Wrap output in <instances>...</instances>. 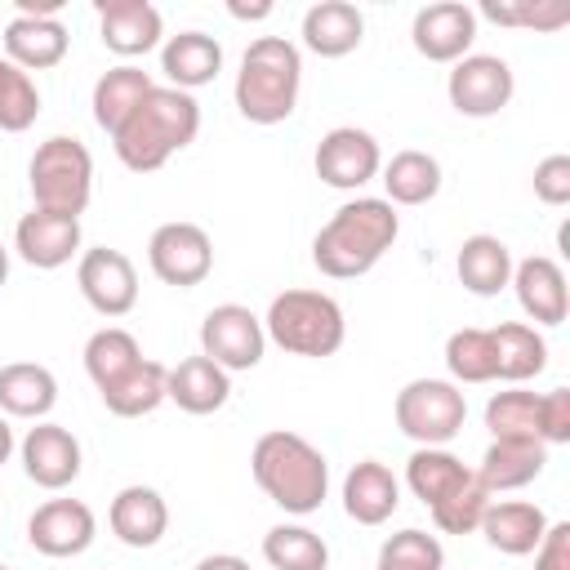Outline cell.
Here are the masks:
<instances>
[{
	"instance_id": "obj_34",
	"label": "cell",
	"mask_w": 570,
	"mask_h": 570,
	"mask_svg": "<svg viewBox=\"0 0 570 570\" xmlns=\"http://www.w3.org/2000/svg\"><path fill=\"white\" fill-rule=\"evenodd\" d=\"M138 361H142V347H138V338H134L129 330H120V325H102V330H94L89 343H85V370H89V379H94L98 392L111 387L116 379H125Z\"/></svg>"
},
{
	"instance_id": "obj_25",
	"label": "cell",
	"mask_w": 570,
	"mask_h": 570,
	"mask_svg": "<svg viewBox=\"0 0 570 570\" xmlns=\"http://www.w3.org/2000/svg\"><path fill=\"white\" fill-rule=\"evenodd\" d=\"M365 40V18L347 0H321L303 13V45L316 58H347Z\"/></svg>"
},
{
	"instance_id": "obj_49",
	"label": "cell",
	"mask_w": 570,
	"mask_h": 570,
	"mask_svg": "<svg viewBox=\"0 0 570 570\" xmlns=\"http://www.w3.org/2000/svg\"><path fill=\"white\" fill-rule=\"evenodd\" d=\"M374 570H387V566H374Z\"/></svg>"
},
{
	"instance_id": "obj_43",
	"label": "cell",
	"mask_w": 570,
	"mask_h": 570,
	"mask_svg": "<svg viewBox=\"0 0 570 570\" xmlns=\"http://www.w3.org/2000/svg\"><path fill=\"white\" fill-rule=\"evenodd\" d=\"M534 196L543 205H566L570 200V156H543L534 165Z\"/></svg>"
},
{
	"instance_id": "obj_2",
	"label": "cell",
	"mask_w": 570,
	"mask_h": 570,
	"mask_svg": "<svg viewBox=\"0 0 570 570\" xmlns=\"http://www.w3.org/2000/svg\"><path fill=\"white\" fill-rule=\"evenodd\" d=\"M200 134V102L174 85H156L134 111L129 120L111 134V147L120 156L125 169L134 174H151L160 169L174 151L191 147Z\"/></svg>"
},
{
	"instance_id": "obj_11",
	"label": "cell",
	"mask_w": 570,
	"mask_h": 570,
	"mask_svg": "<svg viewBox=\"0 0 570 570\" xmlns=\"http://www.w3.org/2000/svg\"><path fill=\"white\" fill-rule=\"evenodd\" d=\"M312 165H316V178H321L325 187L356 191V187H365V183L383 169V151H379L374 134H365V129H356V125H338V129H330V134L316 142Z\"/></svg>"
},
{
	"instance_id": "obj_20",
	"label": "cell",
	"mask_w": 570,
	"mask_h": 570,
	"mask_svg": "<svg viewBox=\"0 0 570 570\" xmlns=\"http://www.w3.org/2000/svg\"><path fill=\"white\" fill-rule=\"evenodd\" d=\"M107 525L125 548H156L169 530V508H165L160 490L125 485L107 508Z\"/></svg>"
},
{
	"instance_id": "obj_33",
	"label": "cell",
	"mask_w": 570,
	"mask_h": 570,
	"mask_svg": "<svg viewBox=\"0 0 570 570\" xmlns=\"http://www.w3.org/2000/svg\"><path fill=\"white\" fill-rule=\"evenodd\" d=\"M165 379H169V370L160 361L142 356L125 379H116L111 387H102V405L116 419H142V414H151L165 401Z\"/></svg>"
},
{
	"instance_id": "obj_1",
	"label": "cell",
	"mask_w": 570,
	"mask_h": 570,
	"mask_svg": "<svg viewBox=\"0 0 570 570\" xmlns=\"http://www.w3.org/2000/svg\"><path fill=\"white\" fill-rule=\"evenodd\" d=\"M401 218L383 196H356L330 214V223L312 240V263L330 281H356L365 276L396 240Z\"/></svg>"
},
{
	"instance_id": "obj_18",
	"label": "cell",
	"mask_w": 570,
	"mask_h": 570,
	"mask_svg": "<svg viewBox=\"0 0 570 570\" xmlns=\"http://www.w3.org/2000/svg\"><path fill=\"white\" fill-rule=\"evenodd\" d=\"M13 249L22 254V263H31L40 272H53V267L71 263V254L80 249V218L31 209L13 227Z\"/></svg>"
},
{
	"instance_id": "obj_42",
	"label": "cell",
	"mask_w": 570,
	"mask_h": 570,
	"mask_svg": "<svg viewBox=\"0 0 570 570\" xmlns=\"http://www.w3.org/2000/svg\"><path fill=\"white\" fill-rule=\"evenodd\" d=\"M539 441L543 445L570 441V387H552L539 396Z\"/></svg>"
},
{
	"instance_id": "obj_40",
	"label": "cell",
	"mask_w": 570,
	"mask_h": 570,
	"mask_svg": "<svg viewBox=\"0 0 570 570\" xmlns=\"http://www.w3.org/2000/svg\"><path fill=\"white\" fill-rule=\"evenodd\" d=\"M379 566H387V570H441V566H445V548L436 543V534L396 530V534L379 548Z\"/></svg>"
},
{
	"instance_id": "obj_12",
	"label": "cell",
	"mask_w": 570,
	"mask_h": 570,
	"mask_svg": "<svg viewBox=\"0 0 570 570\" xmlns=\"http://www.w3.org/2000/svg\"><path fill=\"white\" fill-rule=\"evenodd\" d=\"M76 285H80L85 303H89L98 316H125V312L138 303V272H134L129 254L107 249V245L80 254Z\"/></svg>"
},
{
	"instance_id": "obj_26",
	"label": "cell",
	"mask_w": 570,
	"mask_h": 570,
	"mask_svg": "<svg viewBox=\"0 0 570 570\" xmlns=\"http://www.w3.org/2000/svg\"><path fill=\"white\" fill-rule=\"evenodd\" d=\"M160 71L169 76L174 89L191 94L223 71V45L205 31H178L160 45Z\"/></svg>"
},
{
	"instance_id": "obj_41",
	"label": "cell",
	"mask_w": 570,
	"mask_h": 570,
	"mask_svg": "<svg viewBox=\"0 0 570 570\" xmlns=\"http://www.w3.org/2000/svg\"><path fill=\"white\" fill-rule=\"evenodd\" d=\"M481 13L499 27H534V31H557L570 22V4L566 0H521V4H503V0H485Z\"/></svg>"
},
{
	"instance_id": "obj_9",
	"label": "cell",
	"mask_w": 570,
	"mask_h": 570,
	"mask_svg": "<svg viewBox=\"0 0 570 570\" xmlns=\"http://www.w3.org/2000/svg\"><path fill=\"white\" fill-rule=\"evenodd\" d=\"M512 67L499 58V53H468L454 62L450 80H445V94H450V107L459 116H472V120H485V116H499L508 102H512Z\"/></svg>"
},
{
	"instance_id": "obj_5",
	"label": "cell",
	"mask_w": 570,
	"mask_h": 570,
	"mask_svg": "<svg viewBox=\"0 0 570 570\" xmlns=\"http://www.w3.org/2000/svg\"><path fill=\"white\" fill-rule=\"evenodd\" d=\"M263 334L294 352V356H334L347 338V321H343V307L321 294V289H285L272 298L267 316H263Z\"/></svg>"
},
{
	"instance_id": "obj_28",
	"label": "cell",
	"mask_w": 570,
	"mask_h": 570,
	"mask_svg": "<svg viewBox=\"0 0 570 570\" xmlns=\"http://www.w3.org/2000/svg\"><path fill=\"white\" fill-rule=\"evenodd\" d=\"M405 481L414 490V499H423L428 508L445 503L454 490H463L472 481V468L450 454L445 445H419L410 459H405Z\"/></svg>"
},
{
	"instance_id": "obj_3",
	"label": "cell",
	"mask_w": 570,
	"mask_h": 570,
	"mask_svg": "<svg viewBox=\"0 0 570 570\" xmlns=\"http://www.w3.org/2000/svg\"><path fill=\"white\" fill-rule=\"evenodd\" d=\"M249 472H254L258 490H263L276 508L294 512V517L316 512V508L325 503V494H330V463H325V454H321L307 436L285 432V428L263 432V436L254 441Z\"/></svg>"
},
{
	"instance_id": "obj_29",
	"label": "cell",
	"mask_w": 570,
	"mask_h": 570,
	"mask_svg": "<svg viewBox=\"0 0 570 570\" xmlns=\"http://www.w3.org/2000/svg\"><path fill=\"white\" fill-rule=\"evenodd\" d=\"M58 401V379L36 361L0 365V410L13 419H45Z\"/></svg>"
},
{
	"instance_id": "obj_19",
	"label": "cell",
	"mask_w": 570,
	"mask_h": 570,
	"mask_svg": "<svg viewBox=\"0 0 570 570\" xmlns=\"http://www.w3.org/2000/svg\"><path fill=\"white\" fill-rule=\"evenodd\" d=\"M548 463V445L539 436H494L481 454V468H476V481L490 490V494H503V490H521L530 485Z\"/></svg>"
},
{
	"instance_id": "obj_37",
	"label": "cell",
	"mask_w": 570,
	"mask_h": 570,
	"mask_svg": "<svg viewBox=\"0 0 570 570\" xmlns=\"http://www.w3.org/2000/svg\"><path fill=\"white\" fill-rule=\"evenodd\" d=\"M36 116H40L36 80L22 67H13L9 58H0V129L4 134H22V129L36 125Z\"/></svg>"
},
{
	"instance_id": "obj_35",
	"label": "cell",
	"mask_w": 570,
	"mask_h": 570,
	"mask_svg": "<svg viewBox=\"0 0 570 570\" xmlns=\"http://www.w3.org/2000/svg\"><path fill=\"white\" fill-rule=\"evenodd\" d=\"M263 557L272 570H325L330 566L325 539L307 525H272L263 534Z\"/></svg>"
},
{
	"instance_id": "obj_7",
	"label": "cell",
	"mask_w": 570,
	"mask_h": 570,
	"mask_svg": "<svg viewBox=\"0 0 570 570\" xmlns=\"http://www.w3.org/2000/svg\"><path fill=\"white\" fill-rule=\"evenodd\" d=\"M396 428L419 441V445H445L463 432V419H468V401L454 383L445 379H410L401 392H396Z\"/></svg>"
},
{
	"instance_id": "obj_32",
	"label": "cell",
	"mask_w": 570,
	"mask_h": 570,
	"mask_svg": "<svg viewBox=\"0 0 570 570\" xmlns=\"http://www.w3.org/2000/svg\"><path fill=\"white\" fill-rule=\"evenodd\" d=\"M383 187H387V205H428L441 191V160L405 147L383 165Z\"/></svg>"
},
{
	"instance_id": "obj_6",
	"label": "cell",
	"mask_w": 570,
	"mask_h": 570,
	"mask_svg": "<svg viewBox=\"0 0 570 570\" xmlns=\"http://www.w3.org/2000/svg\"><path fill=\"white\" fill-rule=\"evenodd\" d=\"M27 183H31L36 209L62 214V218H80L89 196H94V156H89V147L80 138L53 134L31 151Z\"/></svg>"
},
{
	"instance_id": "obj_30",
	"label": "cell",
	"mask_w": 570,
	"mask_h": 570,
	"mask_svg": "<svg viewBox=\"0 0 570 570\" xmlns=\"http://www.w3.org/2000/svg\"><path fill=\"white\" fill-rule=\"evenodd\" d=\"M490 343H494V379H503V383H525V379L543 374V365H548V343L534 325L503 321L490 330Z\"/></svg>"
},
{
	"instance_id": "obj_22",
	"label": "cell",
	"mask_w": 570,
	"mask_h": 570,
	"mask_svg": "<svg viewBox=\"0 0 570 570\" xmlns=\"http://www.w3.org/2000/svg\"><path fill=\"white\" fill-rule=\"evenodd\" d=\"M67 27L58 18H9L4 27V58L22 71H49L67 58Z\"/></svg>"
},
{
	"instance_id": "obj_27",
	"label": "cell",
	"mask_w": 570,
	"mask_h": 570,
	"mask_svg": "<svg viewBox=\"0 0 570 570\" xmlns=\"http://www.w3.org/2000/svg\"><path fill=\"white\" fill-rule=\"evenodd\" d=\"M454 272H459V285L476 298H494L499 289H508L512 281V249L499 240V236H468L459 245V258H454Z\"/></svg>"
},
{
	"instance_id": "obj_4",
	"label": "cell",
	"mask_w": 570,
	"mask_h": 570,
	"mask_svg": "<svg viewBox=\"0 0 570 570\" xmlns=\"http://www.w3.org/2000/svg\"><path fill=\"white\" fill-rule=\"evenodd\" d=\"M303 89V53L285 36L249 40L236 71V111L249 125H281L294 116Z\"/></svg>"
},
{
	"instance_id": "obj_47",
	"label": "cell",
	"mask_w": 570,
	"mask_h": 570,
	"mask_svg": "<svg viewBox=\"0 0 570 570\" xmlns=\"http://www.w3.org/2000/svg\"><path fill=\"white\" fill-rule=\"evenodd\" d=\"M9 454H13V428H9V419L0 414V468L9 463Z\"/></svg>"
},
{
	"instance_id": "obj_17",
	"label": "cell",
	"mask_w": 570,
	"mask_h": 570,
	"mask_svg": "<svg viewBox=\"0 0 570 570\" xmlns=\"http://www.w3.org/2000/svg\"><path fill=\"white\" fill-rule=\"evenodd\" d=\"M98 36L111 53L138 58V53H151L160 45L165 22H160V9L147 0H102L98 4Z\"/></svg>"
},
{
	"instance_id": "obj_48",
	"label": "cell",
	"mask_w": 570,
	"mask_h": 570,
	"mask_svg": "<svg viewBox=\"0 0 570 570\" xmlns=\"http://www.w3.org/2000/svg\"><path fill=\"white\" fill-rule=\"evenodd\" d=\"M4 281H9V249L0 245V285H4Z\"/></svg>"
},
{
	"instance_id": "obj_50",
	"label": "cell",
	"mask_w": 570,
	"mask_h": 570,
	"mask_svg": "<svg viewBox=\"0 0 570 570\" xmlns=\"http://www.w3.org/2000/svg\"><path fill=\"white\" fill-rule=\"evenodd\" d=\"M0 570H9V566H0Z\"/></svg>"
},
{
	"instance_id": "obj_15",
	"label": "cell",
	"mask_w": 570,
	"mask_h": 570,
	"mask_svg": "<svg viewBox=\"0 0 570 570\" xmlns=\"http://www.w3.org/2000/svg\"><path fill=\"white\" fill-rule=\"evenodd\" d=\"M517 289V303L521 312L534 321V325H561L566 312H570V289H566V272L561 263L543 258V254H530L521 263H512V281Z\"/></svg>"
},
{
	"instance_id": "obj_14",
	"label": "cell",
	"mask_w": 570,
	"mask_h": 570,
	"mask_svg": "<svg viewBox=\"0 0 570 570\" xmlns=\"http://www.w3.org/2000/svg\"><path fill=\"white\" fill-rule=\"evenodd\" d=\"M98 534V521L89 503L80 499H49L27 521V543L40 557H80Z\"/></svg>"
},
{
	"instance_id": "obj_46",
	"label": "cell",
	"mask_w": 570,
	"mask_h": 570,
	"mask_svg": "<svg viewBox=\"0 0 570 570\" xmlns=\"http://www.w3.org/2000/svg\"><path fill=\"white\" fill-rule=\"evenodd\" d=\"M227 13H232V18H240V22H258V18H267V13H272V4H267V0H258V4H236V0H232V4H227Z\"/></svg>"
},
{
	"instance_id": "obj_38",
	"label": "cell",
	"mask_w": 570,
	"mask_h": 570,
	"mask_svg": "<svg viewBox=\"0 0 570 570\" xmlns=\"http://www.w3.org/2000/svg\"><path fill=\"white\" fill-rule=\"evenodd\" d=\"M485 428L494 436H539V396L525 387L494 392L485 405Z\"/></svg>"
},
{
	"instance_id": "obj_45",
	"label": "cell",
	"mask_w": 570,
	"mask_h": 570,
	"mask_svg": "<svg viewBox=\"0 0 570 570\" xmlns=\"http://www.w3.org/2000/svg\"><path fill=\"white\" fill-rule=\"evenodd\" d=\"M196 570H249V561L236 557V552H214V557L196 561Z\"/></svg>"
},
{
	"instance_id": "obj_23",
	"label": "cell",
	"mask_w": 570,
	"mask_h": 570,
	"mask_svg": "<svg viewBox=\"0 0 570 570\" xmlns=\"http://www.w3.org/2000/svg\"><path fill=\"white\" fill-rule=\"evenodd\" d=\"M227 396H232V379L209 356H187L165 379V401H174L187 414H214L227 405Z\"/></svg>"
},
{
	"instance_id": "obj_16",
	"label": "cell",
	"mask_w": 570,
	"mask_h": 570,
	"mask_svg": "<svg viewBox=\"0 0 570 570\" xmlns=\"http://www.w3.org/2000/svg\"><path fill=\"white\" fill-rule=\"evenodd\" d=\"M22 468L40 490H62L80 476V441L62 423H36L22 436Z\"/></svg>"
},
{
	"instance_id": "obj_8",
	"label": "cell",
	"mask_w": 570,
	"mask_h": 570,
	"mask_svg": "<svg viewBox=\"0 0 570 570\" xmlns=\"http://www.w3.org/2000/svg\"><path fill=\"white\" fill-rule=\"evenodd\" d=\"M263 347H267L263 321L245 303H218V307L205 312V321H200V356H209L227 374L232 370H254L263 361Z\"/></svg>"
},
{
	"instance_id": "obj_31",
	"label": "cell",
	"mask_w": 570,
	"mask_h": 570,
	"mask_svg": "<svg viewBox=\"0 0 570 570\" xmlns=\"http://www.w3.org/2000/svg\"><path fill=\"white\" fill-rule=\"evenodd\" d=\"M151 89H156V80H151L142 67H134V62H120V67L102 71L98 85H94V120H98V129L116 134V129L129 120V111H134Z\"/></svg>"
},
{
	"instance_id": "obj_10",
	"label": "cell",
	"mask_w": 570,
	"mask_h": 570,
	"mask_svg": "<svg viewBox=\"0 0 570 570\" xmlns=\"http://www.w3.org/2000/svg\"><path fill=\"white\" fill-rule=\"evenodd\" d=\"M147 263H151L156 281L191 289L214 267V240L196 223H160L147 240Z\"/></svg>"
},
{
	"instance_id": "obj_44",
	"label": "cell",
	"mask_w": 570,
	"mask_h": 570,
	"mask_svg": "<svg viewBox=\"0 0 570 570\" xmlns=\"http://www.w3.org/2000/svg\"><path fill=\"white\" fill-rule=\"evenodd\" d=\"M534 570H570V521H557L543 530L534 548Z\"/></svg>"
},
{
	"instance_id": "obj_21",
	"label": "cell",
	"mask_w": 570,
	"mask_h": 570,
	"mask_svg": "<svg viewBox=\"0 0 570 570\" xmlns=\"http://www.w3.org/2000/svg\"><path fill=\"white\" fill-rule=\"evenodd\" d=\"M401 503V485L392 476L387 463L379 459H361L347 476H343V512L356 525H383Z\"/></svg>"
},
{
	"instance_id": "obj_39",
	"label": "cell",
	"mask_w": 570,
	"mask_h": 570,
	"mask_svg": "<svg viewBox=\"0 0 570 570\" xmlns=\"http://www.w3.org/2000/svg\"><path fill=\"white\" fill-rule=\"evenodd\" d=\"M490 503H494L490 490H485V485L476 481V472H472V481H468L463 490H454L445 503H436V508H428V512H432L436 530H445V534H472V530H481V517H485Z\"/></svg>"
},
{
	"instance_id": "obj_13",
	"label": "cell",
	"mask_w": 570,
	"mask_h": 570,
	"mask_svg": "<svg viewBox=\"0 0 570 570\" xmlns=\"http://www.w3.org/2000/svg\"><path fill=\"white\" fill-rule=\"evenodd\" d=\"M410 40L428 62H459L476 40V9H468L463 0L423 4L410 22Z\"/></svg>"
},
{
	"instance_id": "obj_36",
	"label": "cell",
	"mask_w": 570,
	"mask_h": 570,
	"mask_svg": "<svg viewBox=\"0 0 570 570\" xmlns=\"http://www.w3.org/2000/svg\"><path fill=\"white\" fill-rule=\"evenodd\" d=\"M445 370L454 374V383H490L494 379V343L490 330H454L445 338Z\"/></svg>"
},
{
	"instance_id": "obj_24",
	"label": "cell",
	"mask_w": 570,
	"mask_h": 570,
	"mask_svg": "<svg viewBox=\"0 0 570 570\" xmlns=\"http://www.w3.org/2000/svg\"><path fill=\"white\" fill-rule=\"evenodd\" d=\"M548 530V517L539 503H525V499H503V503H490L485 517H481V534L494 552L503 557H530L539 548Z\"/></svg>"
}]
</instances>
